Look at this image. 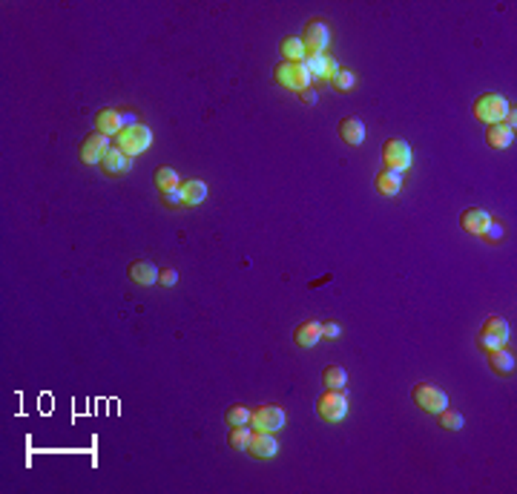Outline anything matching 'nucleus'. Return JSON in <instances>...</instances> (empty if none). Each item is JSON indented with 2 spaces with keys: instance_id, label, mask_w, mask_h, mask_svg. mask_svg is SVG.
Returning <instances> with one entry per match:
<instances>
[{
  "instance_id": "f257e3e1",
  "label": "nucleus",
  "mask_w": 517,
  "mask_h": 494,
  "mask_svg": "<svg viewBox=\"0 0 517 494\" xmlns=\"http://www.w3.org/2000/svg\"><path fill=\"white\" fill-rule=\"evenodd\" d=\"M273 78H276L279 86L290 89V93H299V95L305 93V89H311V83H314V78H311L305 64H290V61H282L273 69Z\"/></svg>"
},
{
  "instance_id": "f03ea898",
  "label": "nucleus",
  "mask_w": 517,
  "mask_h": 494,
  "mask_svg": "<svg viewBox=\"0 0 517 494\" xmlns=\"http://www.w3.org/2000/svg\"><path fill=\"white\" fill-rule=\"evenodd\" d=\"M471 110H474V118L483 121L486 127H492V124H503V118L509 112V101L497 93H486V95H480L477 101H474Z\"/></svg>"
},
{
  "instance_id": "7ed1b4c3",
  "label": "nucleus",
  "mask_w": 517,
  "mask_h": 494,
  "mask_svg": "<svg viewBox=\"0 0 517 494\" xmlns=\"http://www.w3.org/2000/svg\"><path fill=\"white\" fill-rule=\"evenodd\" d=\"M150 144H153V132H150V127H144V124H126V127L121 129V136H118V150L126 153L129 158L138 155V153H144Z\"/></svg>"
},
{
  "instance_id": "20e7f679",
  "label": "nucleus",
  "mask_w": 517,
  "mask_h": 494,
  "mask_svg": "<svg viewBox=\"0 0 517 494\" xmlns=\"http://www.w3.org/2000/svg\"><path fill=\"white\" fill-rule=\"evenodd\" d=\"M411 396H414L417 406H420L422 411H428V414H440V411H446V408H448V396H446V391H443V388H437V385H431V382H420V385H414Z\"/></svg>"
},
{
  "instance_id": "39448f33",
  "label": "nucleus",
  "mask_w": 517,
  "mask_h": 494,
  "mask_svg": "<svg viewBox=\"0 0 517 494\" xmlns=\"http://www.w3.org/2000/svg\"><path fill=\"white\" fill-rule=\"evenodd\" d=\"M316 414L325 420V423H342L345 414H348V396L345 391H325L316 402Z\"/></svg>"
},
{
  "instance_id": "423d86ee",
  "label": "nucleus",
  "mask_w": 517,
  "mask_h": 494,
  "mask_svg": "<svg viewBox=\"0 0 517 494\" xmlns=\"http://www.w3.org/2000/svg\"><path fill=\"white\" fill-rule=\"evenodd\" d=\"M509 336H511L509 322L503 317H489L483 322V328H480V339L477 342H480L483 351H494V348H506Z\"/></svg>"
},
{
  "instance_id": "0eeeda50",
  "label": "nucleus",
  "mask_w": 517,
  "mask_h": 494,
  "mask_svg": "<svg viewBox=\"0 0 517 494\" xmlns=\"http://www.w3.org/2000/svg\"><path fill=\"white\" fill-rule=\"evenodd\" d=\"M328 43H331V29L328 23L322 20H311L305 26V37H302V47H305V55L314 58V55H325L328 52Z\"/></svg>"
},
{
  "instance_id": "6e6552de",
  "label": "nucleus",
  "mask_w": 517,
  "mask_h": 494,
  "mask_svg": "<svg viewBox=\"0 0 517 494\" xmlns=\"http://www.w3.org/2000/svg\"><path fill=\"white\" fill-rule=\"evenodd\" d=\"M382 158H385V167L388 170H397V172H405L411 167V147L403 141V139H388L385 147H382Z\"/></svg>"
},
{
  "instance_id": "1a4fd4ad",
  "label": "nucleus",
  "mask_w": 517,
  "mask_h": 494,
  "mask_svg": "<svg viewBox=\"0 0 517 494\" xmlns=\"http://www.w3.org/2000/svg\"><path fill=\"white\" fill-rule=\"evenodd\" d=\"M285 408H279V406H262L258 411H253L250 414V425H253V431H282V425H285Z\"/></svg>"
},
{
  "instance_id": "9d476101",
  "label": "nucleus",
  "mask_w": 517,
  "mask_h": 494,
  "mask_svg": "<svg viewBox=\"0 0 517 494\" xmlns=\"http://www.w3.org/2000/svg\"><path fill=\"white\" fill-rule=\"evenodd\" d=\"M244 452H247L250 457H256V460H271V457H276V452H279V442H276V437H273L271 431H253L250 440H247V448H244Z\"/></svg>"
},
{
  "instance_id": "9b49d317",
  "label": "nucleus",
  "mask_w": 517,
  "mask_h": 494,
  "mask_svg": "<svg viewBox=\"0 0 517 494\" xmlns=\"http://www.w3.org/2000/svg\"><path fill=\"white\" fill-rule=\"evenodd\" d=\"M107 153H109V139L101 136V132H90L81 144V161L83 164H101Z\"/></svg>"
},
{
  "instance_id": "f8f14e48",
  "label": "nucleus",
  "mask_w": 517,
  "mask_h": 494,
  "mask_svg": "<svg viewBox=\"0 0 517 494\" xmlns=\"http://www.w3.org/2000/svg\"><path fill=\"white\" fill-rule=\"evenodd\" d=\"M126 127V115H121L118 110H101L95 115V132H101V136H121V129Z\"/></svg>"
},
{
  "instance_id": "ddd939ff",
  "label": "nucleus",
  "mask_w": 517,
  "mask_h": 494,
  "mask_svg": "<svg viewBox=\"0 0 517 494\" xmlns=\"http://www.w3.org/2000/svg\"><path fill=\"white\" fill-rule=\"evenodd\" d=\"M489 224H492V216L486 210H480V207H471V210H465L460 216V228L465 233H471V236H483L489 230Z\"/></svg>"
},
{
  "instance_id": "4468645a",
  "label": "nucleus",
  "mask_w": 517,
  "mask_h": 494,
  "mask_svg": "<svg viewBox=\"0 0 517 494\" xmlns=\"http://www.w3.org/2000/svg\"><path fill=\"white\" fill-rule=\"evenodd\" d=\"M158 274H161V271H158L153 261H147V259H138V261L129 264V279H133L136 285H141V288L155 285V282H158Z\"/></svg>"
},
{
  "instance_id": "2eb2a0df",
  "label": "nucleus",
  "mask_w": 517,
  "mask_h": 494,
  "mask_svg": "<svg viewBox=\"0 0 517 494\" xmlns=\"http://www.w3.org/2000/svg\"><path fill=\"white\" fill-rule=\"evenodd\" d=\"M305 66H308L311 78H316V81H328V78H333L339 72V64L331 55H314V58L305 61Z\"/></svg>"
},
{
  "instance_id": "dca6fc26",
  "label": "nucleus",
  "mask_w": 517,
  "mask_h": 494,
  "mask_svg": "<svg viewBox=\"0 0 517 494\" xmlns=\"http://www.w3.org/2000/svg\"><path fill=\"white\" fill-rule=\"evenodd\" d=\"M400 190H403V172L385 167V170L376 175V193L385 196V199H394Z\"/></svg>"
},
{
  "instance_id": "f3484780",
  "label": "nucleus",
  "mask_w": 517,
  "mask_h": 494,
  "mask_svg": "<svg viewBox=\"0 0 517 494\" xmlns=\"http://www.w3.org/2000/svg\"><path fill=\"white\" fill-rule=\"evenodd\" d=\"M339 139L348 147H359L365 141V124L359 118H342L339 124Z\"/></svg>"
},
{
  "instance_id": "a211bd4d",
  "label": "nucleus",
  "mask_w": 517,
  "mask_h": 494,
  "mask_svg": "<svg viewBox=\"0 0 517 494\" xmlns=\"http://www.w3.org/2000/svg\"><path fill=\"white\" fill-rule=\"evenodd\" d=\"M319 339H322V325H319L316 319L302 322V325H296V331H293V342H296L299 348H314Z\"/></svg>"
},
{
  "instance_id": "6ab92c4d",
  "label": "nucleus",
  "mask_w": 517,
  "mask_h": 494,
  "mask_svg": "<svg viewBox=\"0 0 517 494\" xmlns=\"http://www.w3.org/2000/svg\"><path fill=\"white\" fill-rule=\"evenodd\" d=\"M182 196L187 207H198L207 199V184L201 178H187V182H182Z\"/></svg>"
},
{
  "instance_id": "aec40b11",
  "label": "nucleus",
  "mask_w": 517,
  "mask_h": 494,
  "mask_svg": "<svg viewBox=\"0 0 517 494\" xmlns=\"http://www.w3.org/2000/svg\"><path fill=\"white\" fill-rule=\"evenodd\" d=\"M511 141H514V129H509L506 124H492L489 127V132H486V144L489 147L506 150V147H511Z\"/></svg>"
},
{
  "instance_id": "412c9836",
  "label": "nucleus",
  "mask_w": 517,
  "mask_h": 494,
  "mask_svg": "<svg viewBox=\"0 0 517 494\" xmlns=\"http://www.w3.org/2000/svg\"><path fill=\"white\" fill-rule=\"evenodd\" d=\"M129 164H133V158H129L126 153H121L118 147H109V153L104 155V161H101V167L109 172V175H121V172H126L129 170Z\"/></svg>"
},
{
  "instance_id": "4be33fe9",
  "label": "nucleus",
  "mask_w": 517,
  "mask_h": 494,
  "mask_svg": "<svg viewBox=\"0 0 517 494\" xmlns=\"http://www.w3.org/2000/svg\"><path fill=\"white\" fill-rule=\"evenodd\" d=\"M489 365H492L497 374L511 377V374H514V356H511L506 348H494V351H489Z\"/></svg>"
},
{
  "instance_id": "5701e85b",
  "label": "nucleus",
  "mask_w": 517,
  "mask_h": 494,
  "mask_svg": "<svg viewBox=\"0 0 517 494\" xmlns=\"http://www.w3.org/2000/svg\"><path fill=\"white\" fill-rule=\"evenodd\" d=\"M279 52H282V58L285 61H290V64H302L308 55H305V47H302V37H285L282 43H279Z\"/></svg>"
},
{
  "instance_id": "b1692460",
  "label": "nucleus",
  "mask_w": 517,
  "mask_h": 494,
  "mask_svg": "<svg viewBox=\"0 0 517 494\" xmlns=\"http://www.w3.org/2000/svg\"><path fill=\"white\" fill-rule=\"evenodd\" d=\"M155 187H158L161 193L176 190V187H182V178H179V172L172 170V167H158V170H155Z\"/></svg>"
},
{
  "instance_id": "393cba45",
  "label": "nucleus",
  "mask_w": 517,
  "mask_h": 494,
  "mask_svg": "<svg viewBox=\"0 0 517 494\" xmlns=\"http://www.w3.org/2000/svg\"><path fill=\"white\" fill-rule=\"evenodd\" d=\"M322 382L331 391H345V385H348V374H345V368H339V365H331V368L322 371Z\"/></svg>"
},
{
  "instance_id": "a878e982",
  "label": "nucleus",
  "mask_w": 517,
  "mask_h": 494,
  "mask_svg": "<svg viewBox=\"0 0 517 494\" xmlns=\"http://www.w3.org/2000/svg\"><path fill=\"white\" fill-rule=\"evenodd\" d=\"M250 428L247 425H233L230 428V437H227V442H230V448H236V452H242V448H247V440H250Z\"/></svg>"
},
{
  "instance_id": "bb28decb",
  "label": "nucleus",
  "mask_w": 517,
  "mask_h": 494,
  "mask_svg": "<svg viewBox=\"0 0 517 494\" xmlns=\"http://www.w3.org/2000/svg\"><path fill=\"white\" fill-rule=\"evenodd\" d=\"M331 83H333V89H339V93H351L354 83H357V78H354V72H348V69H339V72L331 78Z\"/></svg>"
},
{
  "instance_id": "cd10ccee",
  "label": "nucleus",
  "mask_w": 517,
  "mask_h": 494,
  "mask_svg": "<svg viewBox=\"0 0 517 494\" xmlns=\"http://www.w3.org/2000/svg\"><path fill=\"white\" fill-rule=\"evenodd\" d=\"M250 414H253V411H247L244 406H233V408H227L225 420H227L230 428H233V425H250Z\"/></svg>"
},
{
  "instance_id": "c85d7f7f",
  "label": "nucleus",
  "mask_w": 517,
  "mask_h": 494,
  "mask_svg": "<svg viewBox=\"0 0 517 494\" xmlns=\"http://www.w3.org/2000/svg\"><path fill=\"white\" fill-rule=\"evenodd\" d=\"M437 420H440V425H443L446 431H460V428H463V417H460L457 411H451V408L440 411V414H437Z\"/></svg>"
},
{
  "instance_id": "c756f323",
  "label": "nucleus",
  "mask_w": 517,
  "mask_h": 494,
  "mask_svg": "<svg viewBox=\"0 0 517 494\" xmlns=\"http://www.w3.org/2000/svg\"><path fill=\"white\" fill-rule=\"evenodd\" d=\"M161 196H164V204H167V207H184L182 187H176V190H167V193H161Z\"/></svg>"
},
{
  "instance_id": "7c9ffc66",
  "label": "nucleus",
  "mask_w": 517,
  "mask_h": 494,
  "mask_svg": "<svg viewBox=\"0 0 517 494\" xmlns=\"http://www.w3.org/2000/svg\"><path fill=\"white\" fill-rule=\"evenodd\" d=\"M158 282H161L164 288H172V285H176V282H179V274H176V271H172V267H164V271L158 274Z\"/></svg>"
},
{
  "instance_id": "2f4dec72",
  "label": "nucleus",
  "mask_w": 517,
  "mask_h": 494,
  "mask_svg": "<svg viewBox=\"0 0 517 494\" xmlns=\"http://www.w3.org/2000/svg\"><path fill=\"white\" fill-rule=\"evenodd\" d=\"M339 334H342V328H339L336 322H325V325H322V339H336Z\"/></svg>"
},
{
  "instance_id": "473e14b6",
  "label": "nucleus",
  "mask_w": 517,
  "mask_h": 494,
  "mask_svg": "<svg viewBox=\"0 0 517 494\" xmlns=\"http://www.w3.org/2000/svg\"><path fill=\"white\" fill-rule=\"evenodd\" d=\"M483 236H486V239H492V242H497V239L503 236V230H500V224H494V221H492V224H489V230H486Z\"/></svg>"
},
{
  "instance_id": "72a5a7b5",
  "label": "nucleus",
  "mask_w": 517,
  "mask_h": 494,
  "mask_svg": "<svg viewBox=\"0 0 517 494\" xmlns=\"http://www.w3.org/2000/svg\"><path fill=\"white\" fill-rule=\"evenodd\" d=\"M302 101H305V104H316V93H314V89H305V93H302Z\"/></svg>"
}]
</instances>
